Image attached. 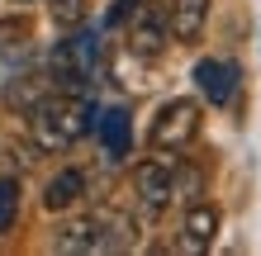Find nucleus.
I'll use <instances>...</instances> for the list:
<instances>
[{"label": "nucleus", "instance_id": "f257e3e1", "mask_svg": "<svg viewBox=\"0 0 261 256\" xmlns=\"http://www.w3.org/2000/svg\"><path fill=\"white\" fill-rule=\"evenodd\" d=\"M90 124H95L90 95H71V90H48L29 109V138L38 152H67L90 133Z\"/></svg>", "mask_w": 261, "mask_h": 256}, {"label": "nucleus", "instance_id": "f03ea898", "mask_svg": "<svg viewBox=\"0 0 261 256\" xmlns=\"http://www.w3.org/2000/svg\"><path fill=\"white\" fill-rule=\"evenodd\" d=\"M138 242V228L119 209H90L53 228V251L62 256H105V251H128Z\"/></svg>", "mask_w": 261, "mask_h": 256}, {"label": "nucleus", "instance_id": "7ed1b4c3", "mask_svg": "<svg viewBox=\"0 0 261 256\" xmlns=\"http://www.w3.org/2000/svg\"><path fill=\"white\" fill-rule=\"evenodd\" d=\"M43 71H48L53 90L90 95V90L100 86V76H105V48H100V38L90 34V29H81V24H76L62 43H53L48 67H43Z\"/></svg>", "mask_w": 261, "mask_h": 256}, {"label": "nucleus", "instance_id": "20e7f679", "mask_svg": "<svg viewBox=\"0 0 261 256\" xmlns=\"http://www.w3.org/2000/svg\"><path fill=\"white\" fill-rule=\"evenodd\" d=\"M195 138H199V104L186 95L166 100L157 109V119H152V128H147L152 152H186Z\"/></svg>", "mask_w": 261, "mask_h": 256}, {"label": "nucleus", "instance_id": "39448f33", "mask_svg": "<svg viewBox=\"0 0 261 256\" xmlns=\"http://www.w3.org/2000/svg\"><path fill=\"white\" fill-rule=\"evenodd\" d=\"M133 194H138V204H143V214L157 218L162 209L180 194V171H176V161H166V157L138 161V166H133Z\"/></svg>", "mask_w": 261, "mask_h": 256}, {"label": "nucleus", "instance_id": "423d86ee", "mask_svg": "<svg viewBox=\"0 0 261 256\" xmlns=\"http://www.w3.org/2000/svg\"><path fill=\"white\" fill-rule=\"evenodd\" d=\"M128 29V52L138 57H157L166 43H171V24H166V5H138V14L124 24Z\"/></svg>", "mask_w": 261, "mask_h": 256}, {"label": "nucleus", "instance_id": "0eeeda50", "mask_svg": "<svg viewBox=\"0 0 261 256\" xmlns=\"http://www.w3.org/2000/svg\"><path fill=\"white\" fill-rule=\"evenodd\" d=\"M195 86L209 104H233L238 95V62H223V57H199L195 62Z\"/></svg>", "mask_w": 261, "mask_h": 256}, {"label": "nucleus", "instance_id": "6e6552de", "mask_svg": "<svg viewBox=\"0 0 261 256\" xmlns=\"http://www.w3.org/2000/svg\"><path fill=\"white\" fill-rule=\"evenodd\" d=\"M95 138H100V147H105V157L110 161H124L128 152H133V119H128V109L124 104H114V109H95Z\"/></svg>", "mask_w": 261, "mask_h": 256}, {"label": "nucleus", "instance_id": "1a4fd4ad", "mask_svg": "<svg viewBox=\"0 0 261 256\" xmlns=\"http://www.w3.org/2000/svg\"><path fill=\"white\" fill-rule=\"evenodd\" d=\"M86 200V171L81 166H62L48 185H43V209L48 214H67Z\"/></svg>", "mask_w": 261, "mask_h": 256}, {"label": "nucleus", "instance_id": "9d476101", "mask_svg": "<svg viewBox=\"0 0 261 256\" xmlns=\"http://www.w3.org/2000/svg\"><path fill=\"white\" fill-rule=\"evenodd\" d=\"M209 5L214 0H171L166 5V24H171V38L176 43H195L209 24Z\"/></svg>", "mask_w": 261, "mask_h": 256}, {"label": "nucleus", "instance_id": "9b49d317", "mask_svg": "<svg viewBox=\"0 0 261 256\" xmlns=\"http://www.w3.org/2000/svg\"><path fill=\"white\" fill-rule=\"evenodd\" d=\"M219 237V209L214 204H190L186 223H180V251H209Z\"/></svg>", "mask_w": 261, "mask_h": 256}, {"label": "nucleus", "instance_id": "f8f14e48", "mask_svg": "<svg viewBox=\"0 0 261 256\" xmlns=\"http://www.w3.org/2000/svg\"><path fill=\"white\" fill-rule=\"evenodd\" d=\"M53 90V81H48V71H19L14 81H5V109H14V114H29L34 104L43 100Z\"/></svg>", "mask_w": 261, "mask_h": 256}, {"label": "nucleus", "instance_id": "ddd939ff", "mask_svg": "<svg viewBox=\"0 0 261 256\" xmlns=\"http://www.w3.org/2000/svg\"><path fill=\"white\" fill-rule=\"evenodd\" d=\"M29 43H34V34H29L24 19H0V57L5 62H24Z\"/></svg>", "mask_w": 261, "mask_h": 256}, {"label": "nucleus", "instance_id": "4468645a", "mask_svg": "<svg viewBox=\"0 0 261 256\" xmlns=\"http://www.w3.org/2000/svg\"><path fill=\"white\" fill-rule=\"evenodd\" d=\"M14 218H19V180L0 176V237L14 228Z\"/></svg>", "mask_w": 261, "mask_h": 256}, {"label": "nucleus", "instance_id": "2eb2a0df", "mask_svg": "<svg viewBox=\"0 0 261 256\" xmlns=\"http://www.w3.org/2000/svg\"><path fill=\"white\" fill-rule=\"evenodd\" d=\"M48 14L57 29H76L86 24V0H48Z\"/></svg>", "mask_w": 261, "mask_h": 256}, {"label": "nucleus", "instance_id": "dca6fc26", "mask_svg": "<svg viewBox=\"0 0 261 256\" xmlns=\"http://www.w3.org/2000/svg\"><path fill=\"white\" fill-rule=\"evenodd\" d=\"M138 5H143V0H114L110 14H105V24H110V29H124L133 14H138Z\"/></svg>", "mask_w": 261, "mask_h": 256}, {"label": "nucleus", "instance_id": "f3484780", "mask_svg": "<svg viewBox=\"0 0 261 256\" xmlns=\"http://www.w3.org/2000/svg\"><path fill=\"white\" fill-rule=\"evenodd\" d=\"M5 5H14V10H24V5H34V0H5Z\"/></svg>", "mask_w": 261, "mask_h": 256}]
</instances>
